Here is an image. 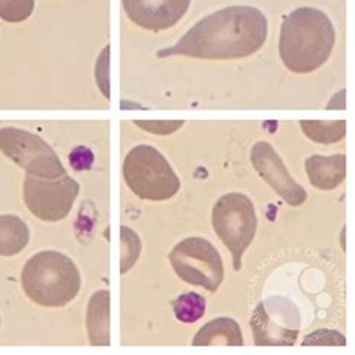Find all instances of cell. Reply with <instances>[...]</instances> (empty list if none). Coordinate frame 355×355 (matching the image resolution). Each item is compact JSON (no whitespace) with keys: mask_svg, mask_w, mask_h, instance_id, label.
<instances>
[{"mask_svg":"<svg viewBox=\"0 0 355 355\" xmlns=\"http://www.w3.org/2000/svg\"><path fill=\"white\" fill-rule=\"evenodd\" d=\"M193 347H243L240 325L231 318H216L201 327L192 340Z\"/></svg>","mask_w":355,"mask_h":355,"instance_id":"obj_13","label":"cell"},{"mask_svg":"<svg viewBox=\"0 0 355 355\" xmlns=\"http://www.w3.org/2000/svg\"><path fill=\"white\" fill-rule=\"evenodd\" d=\"M257 347H293L300 334L297 307L285 298L261 302L250 318Z\"/></svg>","mask_w":355,"mask_h":355,"instance_id":"obj_9","label":"cell"},{"mask_svg":"<svg viewBox=\"0 0 355 355\" xmlns=\"http://www.w3.org/2000/svg\"><path fill=\"white\" fill-rule=\"evenodd\" d=\"M174 315L179 321L193 324L205 313V300L197 293H186L173 302Z\"/></svg>","mask_w":355,"mask_h":355,"instance_id":"obj_17","label":"cell"},{"mask_svg":"<svg viewBox=\"0 0 355 355\" xmlns=\"http://www.w3.org/2000/svg\"><path fill=\"white\" fill-rule=\"evenodd\" d=\"M252 165L266 183L291 207L304 204L307 193L300 183H297L288 173L284 161L267 141H259L250 152Z\"/></svg>","mask_w":355,"mask_h":355,"instance_id":"obj_10","label":"cell"},{"mask_svg":"<svg viewBox=\"0 0 355 355\" xmlns=\"http://www.w3.org/2000/svg\"><path fill=\"white\" fill-rule=\"evenodd\" d=\"M334 42L336 31L329 17L316 8H297L280 27V59L291 72L309 73L329 60Z\"/></svg>","mask_w":355,"mask_h":355,"instance_id":"obj_2","label":"cell"},{"mask_svg":"<svg viewBox=\"0 0 355 355\" xmlns=\"http://www.w3.org/2000/svg\"><path fill=\"white\" fill-rule=\"evenodd\" d=\"M123 179L137 197L150 201L173 198L180 180L161 152L150 146H137L123 162Z\"/></svg>","mask_w":355,"mask_h":355,"instance_id":"obj_4","label":"cell"},{"mask_svg":"<svg viewBox=\"0 0 355 355\" xmlns=\"http://www.w3.org/2000/svg\"><path fill=\"white\" fill-rule=\"evenodd\" d=\"M213 230L232 255V267L241 268V258L257 234L254 202L243 193H227L213 207Z\"/></svg>","mask_w":355,"mask_h":355,"instance_id":"obj_5","label":"cell"},{"mask_svg":"<svg viewBox=\"0 0 355 355\" xmlns=\"http://www.w3.org/2000/svg\"><path fill=\"white\" fill-rule=\"evenodd\" d=\"M35 9V0H0V18L8 23L27 20Z\"/></svg>","mask_w":355,"mask_h":355,"instance_id":"obj_19","label":"cell"},{"mask_svg":"<svg viewBox=\"0 0 355 355\" xmlns=\"http://www.w3.org/2000/svg\"><path fill=\"white\" fill-rule=\"evenodd\" d=\"M300 126L307 138L320 144L338 143L347 135V121L342 119L334 121L302 120Z\"/></svg>","mask_w":355,"mask_h":355,"instance_id":"obj_16","label":"cell"},{"mask_svg":"<svg viewBox=\"0 0 355 355\" xmlns=\"http://www.w3.org/2000/svg\"><path fill=\"white\" fill-rule=\"evenodd\" d=\"M134 123L155 135H171L184 125V120H134Z\"/></svg>","mask_w":355,"mask_h":355,"instance_id":"obj_20","label":"cell"},{"mask_svg":"<svg viewBox=\"0 0 355 355\" xmlns=\"http://www.w3.org/2000/svg\"><path fill=\"white\" fill-rule=\"evenodd\" d=\"M80 193V184L68 174L44 179L27 174L23 186V198L36 218L45 222H58L68 216Z\"/></svg>","mask_w":355,"mask_h":355,"instance_id":"obj_8","label":"cell"},{"mask_svg":"<svg viewBox=\"0 0 355 355\" xmlns=\"http://www.w3.org/2000/svg\"><path fill=\"white\" fill-rule=\"evenodd\" d=\"M86 322L92 347H110V293L105 289L92 295Z\"/></svg>","mask_w":355,"mask_h":355,"instance_id":"obj_14","label":"cell"},{"mask_svg":"<svg viewBox=\"0 0 355 355\" xmlns=\"http://www.w3.org/2000/svg\"><path fill=\"white\" fill-rule=\"evenodd\" d=\"M192 0H121L129 20L147 31H165L179 23Z\"/></svg>","mask_w":355,"mask_h":355,"instance_id":"obj_11","label":"cell"},{"mask_svg":"<svg viewBox=\"0 0 355 355\" xmlns=\"http://www.w3.org/2000/svg\"><path fill=\"white\" fill-rule=\"evenodd\" d=\"M0 152L35 177L55 179L67 174L63 164L44 139L18 128L0 129Z\"/></svg>","mask_w":355,"mask_h":355,"instance_id":"obj_7","label":"cell"},{"mask_svg":"<svg viewBox=\"0 0 355 355\" xmlns=\"http://www.w3.org/2000/svg\"><path fill=\"white\" fill-rule=\"evenodd\" d=\"M306 173L309 182L321 191H333L347 177V156L315 155L306 159Z\"/></svg>","mask_w":355,"mask_h":355,"instance_id":"obj_12","label":"cell"},{"mask_svg":"<svg viewBox=\"0 0 355 355\" xmlns=\"http://www.w3.org/2000/svg\"><path fill=\"white\" fill-rule=\"evenodd\" d=\"M170 263L186 284L216 293L223 280V263L218 249L209 240L189 237L180 241L170 254Z\"/></svg>","mask_w":355,"mask_h":355,"instance_id":"obj_6","label":"cell"},{"mask_svg":"<svg viewBox=\"0 0 355 355\" xmlns=\"http://www.w3.org/2000/svg\"><path fill=\"white\" fill-rule=\"evenodd\" d=\"M120 243H121V258H120V275L129 272L137 263L141 252V241L132 230L128 227L120 228Z\"/></svg>","mask_w":355,"mask_h":355,"instance_id":"obj_18","label":"cell"},{"mask_svg":"<svg viewBox=\"0 0 355 355\" xmlns=\"http://www.w3.org/2000/svg\"><path fill=\"white\" fill-rule=\"evenodd\" d=\"M21 286L33 303L63 307L80 293L81 276L71 258L55 250H44L23 267Z\"/></svg>","mask_w":355,"mask_h":355,"instance_id":"obj_3","label":"cell"},{"mask_svg":"<svg viewBox=\"0 0 355 355\" xmlns=\"http://www.w3.org/2000/svg\"><path fill=\"white\" fill-rule=\"evenodd\" d=\"M108 68H110V45L105 46V50L99 55V62L96 64V81L99 84L101 92L104 96L110 99V78H108Z\"/></svg>","mask_w":355,"mask_h":355,"instance_id":"obj_22","label":"cell"},{"mask_svg":"<svg viewBox=\"0 0 355 355\" xmlns=\"http://www.w3.org/2000/svg\"><path fill=\"white\" fill-rule=\"evenodd\" d=\"M304 347L307 345H316V347H325V345H340V347H345L347 345V340H345L343 334L334 330H318L312 334L307 336V338L303 340Z\"/></svg>","mask_w":355,"mask_h":355,"instance_id":"obj_21","label":"cell"},{"mask_svg":"<svg viewBox=\"0 0 355 355\" xmlns=\"http://www.w3.org/2000/svg\"><path fill=\"white\" fill-rule=\"evenodd\" d=\"M266 15L254 6H228L195 24L157 58L188 55L204 60H234L257 53L267 41Z\"/></svg>","mask_w":355,"mask_h":355,"instance_id":"obj_1","label":"cell"},{"mask_svg":"<svg viewBox=\"0 0 355 355\" xmlns=\"http://www.w3.org/2000/svg\"><path fill=\"white\" fill-rule=\"evenodd\" d=\"M29 228L18 216H0V257H14L29 245Z\"/></svg>","mask_w":355,"mask_h":355,"instance_id":"obj_15","label":"cell"},{"mask_svg":"<svg viewBox=\"0 0 355 355\" xmlns=\"http://www.w3.org/2000/svg\"><path fill=\"white\" fill-rule=\"evenodd\" d=\"M0 324H2V321H0Z\"/></svg>","mask_w":355,"mask_h":355,"instance_id":"obj_23","label":"cell"}]
</instances>
